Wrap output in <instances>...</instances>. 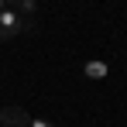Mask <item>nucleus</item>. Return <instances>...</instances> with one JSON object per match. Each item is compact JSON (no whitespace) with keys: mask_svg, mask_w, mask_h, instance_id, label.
I'll return each instance as SVG.
<instances>
[{"mask_svg":"<svg viewBox=\"0 0 127 127\" xmlns=\"http://www.w3.org/2000/svg\"><path fill=\"white\" fill-rule=\"evenodd\" d=\"M0 10H3V0H0Z\"/></svg>","mask_w":127,"mask_h":127,"instance_id":"nucleus-6","label":"nucleus"},{"mask_svg":"<svg viewBox=\"0 0 127 127\" xmlns=\"http://www.w3.org/2000/svg\"><path fill=\"white\" fill-rule=\"evenodd\" d=\"M0 124L3 127H31V117H28V110H21V106H3L0 110Z\"/></svg>","mask_w":127,"mask_h":127,"instance_id":"nucleus-2","label":"nucleus"},{"mask_svg":"<svg viewBox=\"0 0 127 127\" xmlns=\"http://www.w3.org/2000/svg\"><path fill=\"white\" fill-rule=\"evenodd\" d=\"M3 10H14L17 17H31L38 10V3L34 0H3Z\"/></svg>","mask_w":127,"mask_h":127,"instance_id":"nucleus-3","label":"nucleus"},{"mask_svg":"<svg viewBox=\"0 0 127 127\" xmlns=\"http://www.w3.org/2000/svg\"><path fill=\"white\" fill-rule=\"evenodd\" d=\"M31 127H52L48 120H31Z\"/></svg>","mask_w":127,"mask_h":127,"instance_id":"nucleus-5","label":"nucleus"},{"mask_svg":"<svg viewBox=\"0 0 127 127\" xmlns=\"http://www.w3.org/2000/svg\"><path fill=\"white\" fill-rule=\"evenodd\" d=\"M21 31H34V21L31 17H17L14 10H0V41H10Z\"/></svg>","mask_w":127,"mask_h":127,"instance_id":"nucleus-1","label":"nucleus"},{"mask_svg":"<svg viewBox=\"0 0 127 127\" xmlns=\"http://www.w3.org/2000/svg\"><path fill=\"white\" fill-rule=\"evenodd\" d=\"M86 76L89 79H103L106 76V62H86Z\"/></svg>","mask_w":127,"mask_h":127,"instance_id":"nucleus-4","label":"nucleus"}]
</instances>
